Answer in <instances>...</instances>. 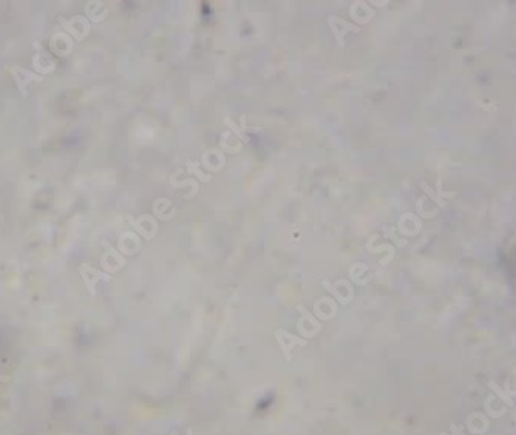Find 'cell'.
Wrapping results in <instances>:
<instances>
[{"instance_id": "52a82bcc", "label": "cell", "mask_w": 516, "mask_h": 435, "mask_svg": "<svg viewBox=\"0 0 516 435\" xmlns=\"http://www.w3.org/2000/svg\"><path fill=\"white\" fill-rule=\"evenodd\" d=\"M57 20H59V23L63 26V28H65L71 36H73V37L77 40V42H80V40H82L84 39V36L82 34H79L77 33V30L75 28V26L73 25H71V22H68V20H65V19H63V17H57Z\"/></svg>"}, {"instance_id": "7a4b0ae2", "label": "cell", "mask_w": 516, "mask_h": 435, "mask_svg": "<svg viewBox=\"0 0 516 435\" xmlns=\"http://www.w3.org/2000/svg\"><path fill=\"white\" fill-rule=\"evenodd\" d=\"M79 272H80V275H82V279H84V283H85V287L88 289L90 295H95V293H96V284H97L101 279H104V281H112V275L105 273V272L97 270V269L92 267L90 264H85V262L79 267Z\"/></svg>"}, {"instance_id": "277c9868", "label": "cell", "mask_w": 516, "mask_h": 435, "mask_svg": "<svg viewBox=\"0 0 516 435\" xmlns=\"http://www.w3.org/2000/svg\"><path fill=\"white\" fill-rule=\"evenodd\" d=\"M275 337H277V341L280 344V347H282L287 361H291V350L297 346V344L298 346H305L306 344V340H303L300 337H294V335L287 333L286 330H282V329H278L275 332Z\"/></svg>"}, {"instance_id": "5b68a950", "label": "cell", "mask_w": 516, "mask_h": 435, "mask_svg": "<svg viewBox=\"0 0 516 435\" xmlns=\"http://www.w3.org/2000/svg\"><path fill=\"white\" fill-rule=\"evenodd\" d=\"M186 165H187V173L189 175H196V178L200 181H203V182H210V181H212V176L203 173V171L198 168V164H195V162L186 161Z\"/></svg>"}, {"instance_id": "ba28073f", "label": "cell", "mask_w": 516, "mask_h": 435, "mask_svg": "<svg viewBox=\"0 0 516 435\" xmlns=\"http://www.w3.org/2000/svg\"><path fill=\"white\" fill-rule=\"evenodd\" d=\"M323 286H325V287H326V289L329 290V292H331V293H332L334 296H336V298H337V300H339V301H340L342 304H348V303H349V300H348V298H345V296H343V295H342V293L339 292V290H337L336 287H334V286H332V284L329 283V281H328V279H325V281H323Z\"/></svg>"}, {"instance_id": "30bf717a", "label": "cell", "mask_w": 516, "mask_h": 435, "mask_svg": "<svg viewBox=\"0 0 516 435\" xmlns=\"http://www.w3.org/2000/svg\"><path fill=\"white\" fill-rule=\"evenodd\" d=\"M172 185H173V187H186V185H192L193 187V193H196L198 192V184H196V181H192V179H190V181H184V182H175V181H172Z\"/></svg>"}, {"instance_id": "6da1fadb", "label": "cell", "mask_w": 516, "mask_h": 435, "mask_svg": "<svg viewBox=\"0 0 516 435\" xmlns=\"http://www.w3.org/2000/svg\"><path fill=\"white\" fill-rule=\"evenodd\" d=\"M10 72L13 79L16 80V85L17 88H19V91L23 97L28 96V85L31 82H42L43 77L40 74H38V72H33L30 70L26 68H22L20 65H11L10 67Z\"/></svg>"}, {"instance_id": "8992f818", "label": "cell", "mask_w": 516, "mask_h": 435, "mask_svg": "<svg viewBox=\"0 0 516 435\" xmlns=\"http://www.w3.org/2000/svg\"><path fill=\"white\" fill-rule=\"evenodd\" d=\"M224 122H226V125H228L229 127V128L233 131V134H237L238 136V138L243 141V142H249V136L246 134V133H244L243 130H241V127H238L237 124H235L232 119H230V117H226V119H224Z\"/></svg>"}, {"instance_id": "7c38bea8", "label": "cell", "mask_w": 516, "mask_h": 435, "mask_svg": "<svg viewBox=\"0 0 516 435\" xmlns=\"http://www.w3.org/2000/svg\"><path fill=\"white\" fill-rule=\"evenodd\" d=\"M0 381H10V377H6V375H0Z\"/></svg>"}, {"instance_id": "9c48e42d", "label": "cell", "mask_w": 516, "mask_h": 435, "mask_svg": "<svg viewBox=\"0 0 516 435\" xmlns=\"http://www.w3.org/2000/svg\"><path fill=\"white\" fill-rule=\"evenodd\" d=\"M228 136H229V131H224L223 133V139L220 142L221 145V150L223 151H228V153H238L241 150V145H237V147H230V145H228Z\"/></svg>"}, {"instance_id": "3957f363", "label": "cell", "mask_w": 516, "mask_h": 435, "mask_svg": "<svg viewBox=\"0 0 516 435\" xmlns=\"http://www.w3.org/2000/svg\"><path fill=\"white\" fill-rule=\"evenodd\" d=\"M328 23L331 26V31L332 34L336 36V40H337V45L340 48L345 47V42H343V37H345L346 33H359L360 28L357 25H352L346 20L340 19V17L337 16H329L328 17Z\"/></svg>"}, {"instance_id": "8fae6325", "label": "cell", "mask_w": 516, "mask_h": 435, "mask_svg": "<svg viewBox=\"0 0 516 435\" xmlns=\"http://www.w3.org/2000/svg\"><path fill=\"white\" fill-rule=\"evenodd\" d=\"M240 127H241V130H243V131L246 130V116H244V114L241 116V125H240Z\"/></svg>"}]
</instances>
